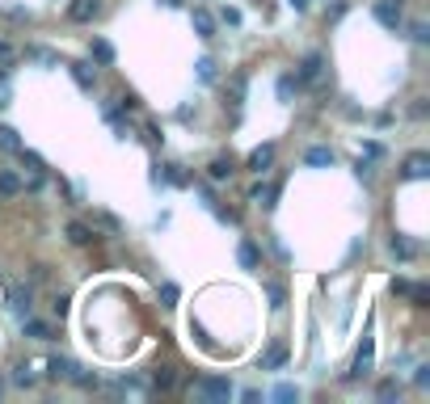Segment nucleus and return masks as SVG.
<instances>
[{
    "instance_id": "1",
    "label": "nucleus",
    "mask_w": 430,
    "mask_h": 404,
    "mask_svg": "<svg viewBox=\"0 0 430 404\" xmlns=\"http://www.w3.org/2000/svg\"><path fill=\"white\" fill-rule=\"evenodd\" d=\"M376 21L380 25H388V30H401V21H405V8H401V0H376Z\"/></svg>"
},
{
    "instance_id": "2",
    "label": "nucleus",
    "mask_w": 430,
    "mask_h": 404,
    "mask_svg": "<svg viewBox=\"0 0 430 404\" xmlns=\"http://www.w3.org/2000/svg\"><path fill=\"white\" fill-rule=\"evenodd\" d=\"M372 367H376V341H372V337H363V346H359V354H355V367H350V379L372 375Z\"/></svg>"
},
{
    "instance_id": "3",
    "label": "nucleus",
    "mask_w": 430,
    "mask_h": 404,
    "mask_svg": "<svg viewBox=\"0 0 430 404\" xmlns=\"http://www.w3.org/2000/svg\"><path fill=\"white\" fill-rule=\"evenodd\" d=\"M194 396H203V400H228L232 396V384L228 379H198L194 384Z\"/></svg>"
},
{
    "instance_id": "4",
    "label": "nucleus",
    "mask_w": 430,
    "mask_h": 404,
    "mask_svg": "<svg viewBox=\"0 0 430 404\" xmlns=\"http://www.w3.org/2000/svg\"><path fill=\"white\" fill-rule=\"evenodd\" d=\"M68 72H72L76 89H84V93H93V89H97V72L89 67V59H72V63H68Z\"/></svg>"
},
{
    "instance_id": "5",
    "label": "nucleus",
    "mask_w": 430,
    "mask_h": 404,
    "mask_svg": "<svg viewBox=\"0 0 430 404\" xmlns=\"http://www.w3.org/2000/svg\"><path fill=\"white\" fill-rule=\"evenodd\" d=\"M426 173H430V156H426V152H414V156L405 160V169H401V177H405V181H422Z\"/></svg>"
},
{
    "instance_id": "6",
    "label": "nucleus",
    "mask_w": 430,
    "mask_h": 404,
    "mask_svg": "<svg viewBox=\"0 0 430 404\" xmlns=\"http://www.w3.org/2000/svg\"><path fill=\"white\" fill-rule=\"evenodd\" d=\"M304 164H312V169H334V164H338V152H334V148H308V152H304Z\"/></svg>"
},
{
    "instance_id": "7",
    "label": "nucleus",
    "mask_w": 430,
    "mask_h": 404,
    "mask_svg": "<svg viewBox=\"0 0 430 404\" xmlns=\"http://www.w3.org/2000/svg\"><path fill=\"white\" fill-rule=\"evenodd\" d=\"M97 13H101V0H72V8H68V17H72V21H80V25H84V21H93Z\"/></svg>"
},
{
    "instance_id": "8",
    "label": "nucleus",
    "mask_w": 430,
    "mask_h": 404,
    "mask_svg": "<svg viewBox=\"0 0 430 404\" xmlns=\"http://www.w3.org/2000/svg\"><path fill=\"white\" fill-rule=\"evenodd\" d=\"M270 164H274V143H262V148L249 152V169H253V173H266Z\"/></svg>"
},
{
    "instance_id": "9",
    "label": "nucleus",
    "mask_w": 430,
    "mask_h": 404,
    "mask_svg": "<svg viewBox=\"0 0 430 404\" xmlns=\"http://www.w3.org/2000/svg\"><path fill=\"white\" fill-rule=\"evenodd\" d=\"M236 261H241V270H258V266H262L258 245H253V240H241V245H236Z\"/></svg>"
},
{
    "instance_id": "10",
    "label": "nucleus",
    "mask_w": 430,
    "mask_h": 404,
    "mask_svg": "<svg viewBox=\"0 0 430 404\" xmlns=\"http://www.w3.org/2000/svg\"><path fill=\"white\" fill-rule=\"evenodd\" d=\"M21 333H25L30 341H46V337H51V325H46V320H34V316H21Z\"/></svg>"
},
{
    "instance_id": "11",
    "label": "nucleus",
    "mask_w": 430,
    "mask_h": 404,
    "mask_svg": "<svg viewBox=\"0 0 430 404\" xmlns=\"http://www.w3.org/2000/svg\"><path fill=\"white\" fill-rule=\"evenodd\" d=\"M72 371H76V363H72V358H51V363H46V379H51V384L72 379Z\"/></svg>"
},
{
    "instance_id": "12",
    "label": "nucleus",
    "mask_w": 430,
    "mask_h": 404,
    "mask_svg": "<svg viewBox=\"0 0 430 404\" xmlns=\"http://www.w3.org/2000/svg\"><path fill=\"white\" fill-rule=\"evenodd\" d=\"M207 173H211V181H228V177L236 173V164H232V156H215V160L207 164Z\"/></svg>"
},
{
    "instance_id": "13",
    "label": "nucleus",
    "mask_w": 430,
    "mask_h": 404,
    "mask_svg": "<svg viewBox=\"0 0 430 404\" xmlns=\"http://www.w3.org/2000/svg\"><path fill=\"white\" fill-rule=\"evenodd\" d=\"M388 249H393V257H397V261H414V257H418V245H414L410 236H393V245H388Z\"/></svg>"
},
{
    "instance_id": "14",
    "label": "nucleus",
    "mask_w": 430,
    "mask_h": 404,
    "mask_svg": "<svg viewBox=\"0 0 430 404\" xmlns=\"http://www.w3.org/2000/svg\"><path fill=\"white\" fill-rule=\"evenodd\" d=\"M25 185H21V177L13 173V169H0V198H17Z\"/></svg>"
},
{
    "instance_id": "15",
    "label": "nucleus",
    "mask_w": 430,
    "mask_h": 404,
    "mask_svg": "<svg viewBox=\"0 0 430 404\" xmlns=\"http://www.w3.org/2000/svg\"><path fill=\"white\" fill-rule=\"evenodd\" d=\"M194 34L198 38H215V17L207 8H194Z\"/></svg>"
},
{
    "instance_id": "16",
    "label": "nucleus",
    "mask_w": 430,
    "mask_h": 404,
    "mask_svg": "<svg viewBox=\"0 0 430 404\" xmlns=\"http://www.w3.org/2000/svg\"><path fill=\"white\" fill-rule=\"evenodd\" d=\"M321 67H325V59L312 51V55H304V63H300V80H317L321 76Z\"/></svg>"
},
{
    "instance_id": "17",
    "label": "nucleus",
    "mask_w": 430,
    "mask_h": 404,
    "mask_svg": "<svg viewBox=\"0 0 430 404\" xmlns=\"http://www.w3.org/2000/svg\"><path fill=\"white\" fill-rule=\"evenodd\" d=\"M253 202H262V211H274L279 207V185H258L253 190Z\"/></svg>"
},
{
    "instance_id": "18",
    "label": "nucleus",
    "mask_w": 430,
    "mask_h": 404,
    "mask_svg": "<svg viewBox=\"0 0 430 404\" xmlns=\"http://www.w3.org/2000/svg\"><path fill=\"white\" fill-rule=\"evenodd\" d=\"M283 363H287V346H279V341H274V346L266 350V358H262V367H266V371H279Z\"/></svg>"
},
{
    "instance_id": "19",
    "label": "nucleus",
    "mask_w": 430,
    "mask_h": 404,
    "mask_svg": "<svg viewBox=\"0 0 430 404\" xmlns=\"http://www.w3.org/2000/svg\"><path fill=\"white\" fill-rule=\"evenodd\" d=\"M93 59H97L101 67H110V63H114V46H110L106 38H93Z\"/></svg>"
},
{
    "instance_id": "20",
    "label": "nucleus",
    "mask_w": 430,
    "mask_h": 404,
    "mask_svg": "<svg viewBox=\"0 0 430 404\" xmlns=\"http://www.w3.org/2000/svg\"><path fill=\"white\" fill-rule=\"evenodd\" d=\"M17 156H21V164H25L34 177H42V173H46V164H42V156H38V152H25V148H17Z\"/></svg>"
},
{
    "instance_id": "21",
    "label": "nucleus",
    "mask_w": 430,
    "mask_h": 404,
    "mask_svg": "<svg viewBox=\"0 0 430 404\" xmlns=\"http://www.w3.org/2000/svg\"><path fill=\"white\" fill-rule=\"evenodd\" d=\"M68 240H72V245H89V240H93V228H84V223L72 219V223H68Z\"/></svg>"
},
{
    "instance_id": "22",
    "label": "nucleus",
    "mask_w": 430,
    "mask_h": 404,
    "mask_svg": "<svg viewBox=\"0 0 430 404\" xmlns=\"http://www.w3.org/2000/svg\"><path fill=\"white\" fill-rule=\"evenodd\" d=\"M13 312L30 316V287H13Z\"/></svg>"
},
{
    "instance_id": "23",
    "label": "nucleus",
    "mask_w": 430,
    "mask_h": 404,
    "mask_svg": "<svg viewBox=\"0 0 430 404\" xmlns=\"http://www.w3.org/2000/svg\"><path fill=\"white\" fill-rule=\"evenodd\" d=\"M13 384H17V388H30V384H34V367H30V363H17V367H13Z\"/></svg>"
},
{
    "instance_id": "24",
    "label": "nucleus",
    "mask_w": 430,
    "mask_h": 404,
    "mask_svg": "<svg viewBox=\"0 0 430 404\" xmlns=\"http://www.w3.org/2000/svg\"><path fill=\"white\" fill-rule=\"evenodd\" d=\"M114 392H118V396H144L148 388H144L139 379H118V384H114Z\"/></svg>"
},
{
    "instance_id": "25",
    "label": "nucleus",
    "mask_w": 430,
    "mask_h": 404,
    "mask_svg": "<svg viewBox=\"0 0 430 404\" xmlns=\"http://www.w3.org/2000/svg\"><path fill=\"white\" fill-rule=\"evenodd\" d=\"M0 148H4V152H17V148H21V135H17L13 126H0Z\"/></svg>"
},
{
    "instance_id": "26",
    "label": "nucleus",
    "mask_w": 430,
    "mask_h": 404,
    "mask_svg": "<svg viewBox=\"0 0 430 404\" xmlns=\"http://www.w3.org/2000/svg\"><path fill=\"white\" fill-rule=\"evenodd\" d=\"M194 67H198V80H203V84H211V80H215V59H207V55H203Z\"/></svg>"
},
{
    "instance_id": "27",
    "label": "nucleus",
    "mask_w": 430,
    "mask_h": 404,
    "mask_svg": "<svg viewBox=\"0 0 430 404\" xmlns=\"http://www.w3.org/2000/svg\"><path fill=\"white\" fill-rule=\"evenodd\" d=\"M152 384H156V388H160V392H169V388H173V384H177V375H173V371H169V367H160V371H156V375H152Z\"/></svg>"
},
{
    "instance_id": "28",
    "label": "nucleus",
    "mask_w": 430,
    "mask_h": 404,
    "mask_svg": "<svg viewBox=\"0 0 430 404\" xmlns=\"http://www.w3.org/2000/svg\"><path fill=\"white\" fill-rule=\"evenodd\" d=\"M376 396H380V400H384V404H388V400H397V396H401V384H397V379H384Z\"/></svg>"
},
{
    "instance_id": "29",
    "label": "nucleus",
    "mask_w": 430,
    "mask_h": 404,
    "mask_svg": "<svg viewBox=\"0 0 430 404\" xmlns=\"http://www.w3.org/2000/svg\"><path fill=\"white\" fill-rule=\"evenodd\" d=\"M274 400H279V404L300 400V388H291V384H279V388H274Z\"/></svg>"
},
{
    "instance_id": "30",
    "label": "nucleus",
    "mask_w": 430,
    "mask_h": 404,
    "mask_svg": "<svg viewBox=\"0 0 430 404\" xmlns=\"http://www.w3.org/2000/svg\"><path fill=\"white\" fill-rule=\"evenodd\" d=\"M177 299H182V291H177L173 282H165V287H160V304H165V308H177Z\"/></svg>"
},
{
    "instance_id": "31",
    "label": "nucleus",
    "mask_w": 430,
    "mask_h": 404,
    "mask_svg": "<svg viewBox=\"0 0 430 404\" xmlns=\"http://www.w3.org/2000/svg\"><path fill=\"white\" fill-rule=\"evenodd\" d=\"M266 299H270V308H283V299H287V291H283L279 282H266Z\"/></svg>"
},
{
    "instance_id": "32",
    "label": "nucleus",
    "mask_w": 430,
    "mask_h": 404,
    "mask_svg": "<svg viewBox=\"0 0 430 404\" xmlns=\"http://www.w3.org/2000/svg\"><path fill=\"white\" fill-rule=\"evenodd\" d=\"M296 93V76H279V101H291Z\"/></svg>"
},
{
    "instance_id": "33",
    "label": "nucleus",
    "mask_w": 430,
    "mask_h": 404,
    "mask_svg": "<svg viewBox=\"0 0 430 404\" xmlns=\"http://www.w3.org/2000/svg\"><path fill=\"white\" fill-rule=\"evenodd\" d=\"M410 299H414L418 308H426V304H430V287H422V282H418V287H410Z\"/></svg>"
},
{
    "instance_id": "34",
    "label": "nucleus",
    "mask_w": 430,
    "mask_h": 404,
    "mask_svg": "<svg viewBox=\"0 0 430 404\" xmlns=\"http://www.w3.org/2000/svg\"><path fill=\"white\" fill-rule=\"evenodd\" d=\"M410 34H414V42H430V25H426V21H414V25H410Z\"/></svg>"
},
{
    "instance_id": "35",
    "label": "nucleus",
    "mask_w": 430,
    "mask_h": 404,
    "mask_svg": "<svg viewBox=\"0 0 430 404\" xmlns=\"http://www.w3.org/2000/svg\"><path fill=\"white\" fill-rule=\"evenodd\" d=\"M355 173H359L363 181H372V173H376V169H372V160H363V156H359V160H355Z\"/></svg>"
},
{
    "instance_id": "36",
    "label": "nucleus",
    "mask_w": 430,
    "mask_h": 404,
    "mask_svg": "<svg viewBox=\"0 0 430 404\" xmlns=\"http://www.w3.org/2000/svg\"><path fill=\"white\" fill-rule=\"evenodd\" d=\"M414 384H418V388H426V384H430V367H418V375H414Z\"/></svg>"
},
{
    "instance_id": "37",
    "label": "nucleus",
    "mask_w": 430,
    "mask_h": 404,
    "mask_svg": "<svg viewBox=\"0 0 430 404\" xmlns=\"http://www.w3.org/2000/svg\"><path fill=\"white\" fill-rule=\"evenodd\" d=\"M380 152H384V148H380V143H363V156H367V160H376V156H380Z\"/></svg>"
},
{
    "instance_id": "38",
    "label": "nucleus",
    "mask_w": 430,
    "mask_h": 404,
    "mask_svg": "<svg viewBox=\"0 0 430 404\" xmlns=\"http://www.w3.org/2000/svg\"><path fill=\"white\" fill-rule=\"evenodd\" d=\"M51 308H55V316H68V295H59V299H55Z\"/></svg>"
},
{
    "instance_id": "39",
    "label": "nucleus",
    "mask_w": 430,
    "mask_h": 404,
    "mask_svg": "<svg viewBox=\"0 0 430 404\" xmlns=\"http://www.w3.org/2000/svg\"><path fill=\"white\" fill-rule=\"evenodd\" d=\"M0 105H8V84H0Z\"/></svg>"
},
{
    "instance_id": "40",
    "label": "nucleus",
    "mask_w": 430,
    "mask_h": 404,
    "mask_svg": "<svg viewBox=\"0 0 430 404\" xmlns=\"http://www.w3.org/2000/svg\"><path fill=\"white\" fill-rule=\"evenodd\" d=\"M8 55H13V51H8V42H0V59H8Z\"/></svg>"
},
{
    "instance_id": "41",
    "label": "nucleus",
    "mask_w": 430,
    "mask_h": 404,
    "mask_svg": "<svg viewBox=\"0 0 430 404\" xmlns=\"http://www.w3.org/2000/svg\"><path fill=\"white\" fill-rule=\"evenodd\" d=\"M287 4H291V8H308V0H287Z\"/></svg>"
},
{
    "instance_id": "42",
    "label": "nucleus",
    "mask_w": 430,
    "mask_h": 404,
    "mask_svg": "<svg viewBox=\"0 0 430 404\" xmlns=\"http://www.w3.org/2000/svg\"><path fill=\"white\" fill-rule=\"evenodd\" d=\"M0 84H8V67H0Z\"/></svg>"
},
{
    "instance_id": "43",
    "label": "nucleus",
    "mask_w": 430,
    "mask_h": 404,
    "mask_svg": "<svg viewBox=\"0 0 430 404\" xmlns=\"http://www.w3.org/2000/svg\"><path fill=\"white\" fill-rule=\"evenodd\" d=\"M160 4H165V8H177V4H182V0H160Z\"/></svg>"
},
{
    "instance_id": "44",
    "label": "nucleus",
    "mask_w": 430,
    "mask_h": 404,
    "mask_svg": "<svg viewBox=\"0 0 430 404\" xmlns=\"http://www.w3.org/2000/svg\"><path fill=\"white\" fill-rule=\"evenodd\" d=\"M0 396H4V379H0Z\"/></svg>"
}]
</instances>
